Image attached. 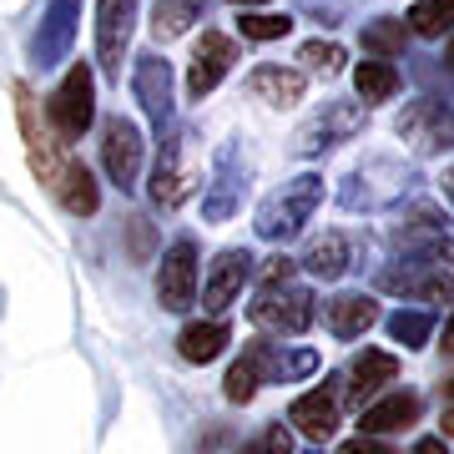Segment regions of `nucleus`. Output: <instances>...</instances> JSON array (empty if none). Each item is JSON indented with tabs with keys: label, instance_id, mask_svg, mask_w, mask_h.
<instances>
[{
	"label": "nucleus",
	"instance_id": "f257e3e1",
	"mask_svg": "<svg viewBox=\"0 0 454 454\" xmlns=\"http://www.w3.org/2000/svg\"><path fill=\"white\" fill-rule=\"evenodd\" d=\"M424 187V172L409 157H394V152H364V162H354L339 177V207L343 212H394L414 202Z\"/></svg>",
	"mask_w": 454,
	"mask_h": 454
},
{
	"label": "nucleus",
	"instance_id": "f03ea898",
	"mask_svg": "<svg viewBox=\"0 0 454 454\" xmlns=\"http://www.w3.org/2000/svg\"><path fill=\"white\" fill-rule=\"evenodd\" d=\"M253 146L243 137H227L217 146V157H212L207 177H202V223H227V217H238L253 192Z\"/></svg>",
	"mask_w": 454,
	"mask_h": 454
},
{
	"label": "nucleus",
	"instance_id": "7ed1b4c3",
	"mask_svg": "<svg viewBox=\"0 0 454 454\" xmlns=\"http://www.w3.org/2000/svg\"><path fill=\"white\" fill-rule=\"evenodd\" d=\"M318 207H324V177H318V172H298L293 182H283L278 192H268L258 202L253 232H258L262 243H293V238L313 223Z\"/></svg>",
	"mask_w": 454,
	"mask_h": 454
},
{
	"label": "nucleus",
	"instance_id": "20e7f679",
	"mask_svg": "<svg viewBox=\"0 0 454 454\" xmlns=\"http://www.w3.org/2000/svg\"><path fill=\"white\" fill-rule=\"evenodd\" d=\"M247 318L268 333H309L313 318H318V303H313V288L309 283H298V278H262L258 298L247 303Z\"/></svg>",
	"mask_w": 454,
	"mask_h": 454
},
{
	"label": "nucleus",
	"instance_id": "39448f33",
	"mask_svg": "<svg viewBox=\"0 0 454 454\" xmlns=\"http://www.w3.org/2000/svg\"><path fill=\"white\" fill-rule=\"evenodd\" d=\"M364 127H369V106H364V101L328 97L313 116H303V127L293 131V157H303V162H313V157H328L333 146L364 137Z\"/></svg>",
	"mask_w": 454,
	"mask_h": 454
},
{
	"label": "nucleus",
	"instance_id": "423d86ee",
	"mask_svg": "<svg viewBox=\"0 0 454 454\" xmlns=\"http://www.w3.org/2000/svg\"><path fill=\"white\" fill-rule=\"evenodd\" d=\"M197 152V131L192 127H172L162 131V152H157V167H152V202L157 207H182L192 187L202 182V167L192 162Z\"/></svg>",
	"mask_w": 454,
	"mask_h": 454
},
{
	"label": "nucleus",
	"instance_id": "0eeeda50",
	"mask_svg": "<svg viewBox=\"0 0 454 454\" xmlns=\"http://www.w3.org/2000/svg\"><path fill=\"white\" fill-rule=\"evenodd\" d=\"M46 121H51V131L61 137V146L82 142L86 131H91V121H97V76H91L86 61H76L61 82H56V91H51V101H46Z\"/></svg>",
	"mask_w": 454,
	"mask_h": 454
},
{
	"label": "nucleus",
	"instance_id": "6e6552de",
	"mask_svg": "<svg viewBox=\"0 0 454 454\" xmlns=\"http://www.w3.org/2000/svg\"><path fill=\"white\" fill-rule=\"evenodd\" d=\"M394 137L419 152V157H439V152H454V106L439 97H419L409 101L404 112L394 116Z\"/></svg>",
	"mask_w": 454,
	"mask_h": 454
},
{
	"label": "nucleus",
	"instance_id": "1a4fd4ad",
	"mask_svg": "<svg viewBox=\"0 0 454 454\" xmlns=\"http://www.w3.org/2000/svg\"><path fill=\"white\" fill-rule=\"evenodd\" d=\"M379 293H394V298H409V303H454V273L394 258L379 268Z\"/></svg>",
	"mask_w": 454,
	"mask_h": 454
},
{
	"label": "nucleus",
	"instance_id": "9d476101",
	"mask_svg": "<svg viewBox=\"0 0 454 454\" xmlns=\"http://www.w3.org/2000/svg\"><path fill=\"white\" fill-rule=\"evenodd\" d=\"M142 131L127 116H106L101 121V167H106V182H116L121 192H137V177H142Z\"/></svg>",
	"mask_w": 454,
	"mask_h": 454
},
{
	"label": "nucleus",
	"instance_id": "9b49d317",
	"mask_svg": "<svg viewBox=\"0 0 454 454\" xmlns=\"http://www.w3.org/2000/svg\"><path fill=\"white\" fill-rule=\"evenodd\" d=\"M131 97H137V106L146 112V121L157 131L172 127V112H177V82H172V66L157 56V51H146V56H137V66H131Z\"/></svg>",
	"mask_w": 454,
	"mask_h": 454
},
{
	"label": "nucleus",
	"instance_id": "f8f14e48",
	"mask_svg": "<svg viewBox=\"0 0 454 454\" xmlns=\"http://www.w3.org/2000/svg\"><path fill=\"white\" fill-rule=\"evenodd\" d=\"M16 116H20V137H26V157H31V172L41 177V187H61L66 177V162L71 157H61V142L51 137L46 127H41V116H35V97L26 91V86H16Z\"/></svg>",
	"mask_w": 454,
	"mask_h": 454
},
{
	"label": "nucleus",
	"instance_id": "ddd939ff",
	"mask_svg": "<svg viewBox=\"0 0 454 454\" xmlns=\"http://www.w3.org/2000/svg\"><path fill=\"white\" fill-rule=\"evenodd\" d=\"M131 26H137V0H97V66L106 82H121Z\"/></svg>",
	"mask_w": 454,
	"mask_h": 454
},
{
	"label": "nucleus",
	"instance_id": "4468645a",
	"mask_svg": "<svg viewBox=\"0 0 454 454\" xmlns=\"http://www.w3.org/2000/svg\"><path fill=\"white\" fill-rule=\"evenodd\" d=\"M157 303L167 313H187L197 303V243L177 238L157 262Z\"/></svg>",
	"mask_w": 454,
	"mask_h": 454
},
{
	"label": "nucleus",
	"instance_id": "2eb2a0df",
	"mask_svg": "<svg viewBox=\"0 0 454 454\" xmlns=\"http://www.w3.org/2000/svg\"><path fill=\"white\" fill-rule=\"evenodd\" d=\"M82 31V0H51L46 16H41V31L31 41V61L41 71H56V66L71 56V41Z\"/></svg>",
	"mask_w": 454,
	"mask_h": 454
},
{
	"label": "nucleus",
	"instance_id": "dca6fc26",
	"mask_svg": "<svg viewBox=\"0 0 454 454\" xmlns=\"http://www.w3.org/2000/svg\"><path fill=\"white\" fill-rule=\"evenodd\" d=\"M339 399H343V379L333 373L328 384H318V389L293 399L288 424H298V434L309 439V444H324V439H333V429H339Z\"/></svg>",
	"mask_w": 454,
	"mask_h": 454
},
{
	"label": "nucleus",
	"instance_id": "f3484780",
	"mask_svg": "<svg viewBox=\"0 0 454 454\" xmlns=\"http://www.w3.org/2000/svg\"><path fill=\"white\" fill-rule=\"evenodd\" d=\"M232 61H238V41L223 31H202V41L192 46V66H187V97L192 101L212 97L223 86V76L232 71Z\"/></svg>",
	"mask_w": 454,
	"mask_h": 454
},
{
	"label": "nucleus",
	"instance_id": "a211bd4d",
	"mask_svg": "<svg viewBox=\"0 0 454 454\" xmlns=\"http://www.w3.org/2000/svg\"><path fill=\"white\" fill-rule=\"evenodd\" d=\"M253 253L247 247H223L217 258H212V268H207V283H202V309L217 318L223 309H232L238 303V293H243V283L253 278Z\"/></svg>",
	"mask_w": 454,
	"mask_h": 454
},
{
	"label": "nucleus",
	"instance_id": "6ab92c4d",
	"mask_svg": "<svg viewBox=\"0 0 454 454\" xmlns=\"http://www.w3.org/2000/svg\"><path fill=\"white\" fill-rule=\"evenodd\" d=\"M354 253H358V243L348 238V232H339V227H333V232H324V238H313V243L303 247L298 268H303L309 278H318V283H339V278L358 262Z\"/></svg>",
	"mask_w": 454,
	"mask_h": 454
},
{
	"label": "nucleus",
	"instance_id": "aec40b11",
	"mask_svg": "<svg viewBox=\"0 0 454 454\" xmlns=\"http://www.w3.org/2000/svg\"><path fill=\"white\" fill-rule=\"evenodd\" d=\"M247 91L283 112V106H298V101H303V91H309V71H298V66H278V61L253 66V71H247Z\"/></svg>",
	"mask_w": 454,
	"mask_h": 454
},
{
	"label": "nucleus",
	"instance_id": "412c9836",
	"mask_svg": "<svg viewBox=\"0 0 454 454\" xmlns=\"http://www.w3.org/2000/svg\"><path fill=\"white\" fill-rule=\"evenodd\" d=\"M379 318H384V313L373 303V293H339V298L324 303V328L333 339H364Z\"/></svg>",
	"mask_w": 454,
	"mask_h": 454
},
{
	"label": "nucleus",
	"instance_id": "4be33fe9",
	"mask_svg": "<svg viewBox=\"0 0 454 454\" xmlns=\"http://www.w3.org/2000/svg\"><path fill=\"white\" fill-rule=\"evenodd\" d=\"M419 394H409V389H394L384 394V399H373L369 409H364V419H358V434H373V439H384V434H399V429H409V424L419 419Z\"/></svg>",
	"mask_w": 454,
	"mask_h": 454
},
{
	"label": "nucleus",
	"instance_id": "5701e85b",
	"mask_svg": "<svg viewBox=\"0 0 454 454\" xmlns=\"http://www.w3.org/2000/svg\"><path fill=\"white\" fill-rule=\"evenodd\" d=\"M348 379H354V384L343 389L348 404H364V399H373L379 389H389L394 379H399V358L384 354V348H364V354L348 364Z\"/></svg>",
	"mask_w": 454,
	"mask_h": 454
},
{
	"label": "nucleus",
	"instance_id": "b1692460",
	"mask_svg": "<svg viewBox=\"0 0 454 454\" xmlns=\"http://www.w3.org/2000/svg\"><path fill=\"white\" fill-rule=\"evenodd\" d=\"M232 343V328L223 318H197L177 333V354L187 364H212V358H223V348Z\"/></svg>",
	"mask_w": 454,
	"mask_h": 454
},
{
	"label": "nucleus",
	"instance_id": "393cba45",
	"mask_svg": "<svg viewBox=\"0 0 454 454\" xmlns=\"http://www.w3.org/2000/svg\"><path fill=\"white\" fill-rule=\"evenodd\" d=\"M56 197H61V207L71 212V217H91V212L101 207V187H97V177H91V167L66 162V177H61V187H56Z\"/></svg>",
	"mask_w": 454,
	"mask_h": 454
},
{
	"label": "nucleus",
	"instance_id": "a878e982",
	"mask_svg": "<svg viewBox=\"0 0 454 454\" xmlns=\"http://www.w3.org/2000/svg\"><path fill=\"white\" fill-rule=\"evenodd\" d=\"M354 86H358V101L364 106H373V101H394L399 97V86H404V76H399V66L394 61H358L354 66Z\"/></svg>",
	"mask_w": 454,
	"mask_h": 454
},
{
	"label": "nucleus",
	"instance_id": "bb28decb",
	"mask_svg": "<svg viewBox=\"0 0 454 454\" xmlns=\"http://www.w3.org/2000/svg\"><path fill=\"white\" fill-rule=\"evenodd\" d=\"M202 11H207V0H157L152 5V35L157 41H177V35H187L202 20Z\"/></svg>",
	"mask_w": 454,
	"mask_h": 454
},
{
	"label": "nucleus",
	"instance_id": "cd10ccee",
	"mask_svg": "<svg viewBox=\"0 0 454 454\" xmlns=\"http://www.w3.org/2000/svg\"><path fill=\"white\" fill-rule=\"evenodd\" d=\"M358 46L369 51V56H379V61H394V56H404V46H409L404 16H373L369 26H364V35H358Z\"/></svg>",
	"mask_w": 454,
	"mask_h": 454
},
{
	"label": "nucleus",
	"instance_id": "c85d7f7f",
	"mask_svg": "<svg viewBox=\"0 0 454 454\" xmlns=\"http://www.w3.org/2000/svg\"><path fill=\"white\" fill-rule=\"evenodd\" d=\"M404 26H409V35H419V41L454 35V0H414Z\"/></svg>",
	"mask_w": 454,
	"mask_h": 454
},
{
	"label": "nucleus",
	"instance_id": "c756f323",
	"mask_svg": "<svg viewBox=\"0 0 454 454\" xmlns=\"http://www.w3.org/2000/svg\"><path fill=\"white\" fill-rule=\"evenodd\" d=\"M384 328H389L394 343H404V348H424V343L434 339V313L424 309H399L384 318Z\"/></svg>",
	"mask_w": 454,
	"mask_h": 454
},
{
	"label": "nucleus",
	"instance_id": "7c9ffc66",
	"mask_svg": "<svg viewBox=\"0 0 454 454\" xmlns=\"http://www.w3.org/2000/svg\"><path fill=\"white\" fill-rule=\"evenodd\" d=\"M298 61H303V71H318V76H339L343 61H348V51H343L339 41H303V46H298Z\"/></svg>",
	"mask_w": 454,
	"mask_h": 454
},
{
	"label": "nucleus",
	"instance_id": "2f4dec72",
	"mask_svg": "<svg viewBox=\"0 0 454 454\" xmlns=\"http://www.w3.org/2000/svg\"><path fill=\"white\" fill-rule=\"evenodd\" d=\"M258 384H262V379H258V358H253V348H243V358L227 369L223 389H227V399H232V404H247V399L258 394Z\"/></svg>",
	"mask_w": 454,
	"mask_h": 454
},
{
	"label": "nucleus",
	"instance_id": "473e14b6",
	"mask_svg": "<svg viewBox=\"0 0 454 454\" xmlns=\"http://www.w3.org/2000/svg\"><path fill=\"white\" fill-rule=\"evenodd\" d=\"M238 26H243V41H283V35L293 31V20L273 16V11H253V16H243Z\"/></svg>",
	"mask_w": 454,
	"mask_h": 454
},
{
	"label": "nucleus",
	"instance_id": "72a5a7b5",
	"mask_svg": "<svg viewBox=\"0 0 454 454\" xmlns=\"http://www.w3.org/2000/svg\"><path fill=\"white\" fill-rule=\"evenodd\" d=\"M232 454H293V434L283 424H268L262 434H253L243 450H232Z\"/></svg>",
	"mask_w": 454,
	"mask_h": 454
},
{
	"label": "nucleus",
	"instance_id": "f704fd0d",
	"mask_svg": "<svg viewBox=\"0 0 454 454\" xmlns=\"http://www.w3.org/2000/svg\"><path fill=\"white\" fill-rule=\"evenodd\" d=\"M298 16L318 20V26H343L348 20V0H298Z\"/></svg>",
	"mask_w": 454,
	"mask_h": 454
},
{
	"label": "nucleus",
	"instance_id": "c9c22d12",
	"mask_svg": "<svg viewBox=\"0 0 454 454\" xmlns=\"http://www.w3.org/2000/svg\"><path fill=\"white\" fill-rule=\"evenodd\" d=\"M127 223H131V258L146 262L152 258V223L146 217H127Z\"/></svg>",
	"mask_w": 454,
	"mask_h": 454
},
{
	"label": "nucleus",
	"instance_id": "e433bc0d",
	"mask_svg": "<svg viewBox=\"0 0 454 454\" xmlns=\"http://www.w3.org/2000/svg\"><path fill=\"white\" fill-rule=\"evenodd\" d=\"M339 454H394L384 439H373V434H358V439H348V444H339Z\"/></svg>",
	"mask_w": 454,
	"mask_h": 454
},
{
	"label": "nucleus",
	"instance_id": "4c0bfd02",
	"mask_svg": "<svg viewBox=\"0 0 454 454\" xmlns=\"http://www.w3.org/2000/svg\"><path fill=\"white\" fill-rule=\"evenodd\" d=\"M409 454H450V450H444V439L439 434H424V439H414V450Z\"/></svg>",
	"mask_w": 454,
	"mask_h": 454
},
{
	"label": "nucleus",
	"instance_id": "58836bf2",
	"mask_svg": "<svg viewBox=\"0 0 454 454\" xmlns=\"http://www.w3.org/2000/svg\"><path fill=\"white\" fill-rule=\"evenodd\" d=\"M439 439H454V404L439 414Z\"/></svg>",
	"mask_w": 454,
	"mask_h": 454
},
{
	"label": "nucleus",
	"instance_id": "ea45409f",
	"mask_svg": "<svg viewBox=\"0 0 454 454\" xmlns=\"http://www.w3.org/2000/svg\"><path fill=\"white\" fill-rule=\"evenodd\" d=\"M444 354H454V313H450V324H444V343H439Z\"/></svg>",
	"mask_w": 454,
	"mask_h": 454
},
{
	"label": "nucleus",
	"instance_id": "a19ab883",
	"mask_svg": "<svg viewBox=\"0 0 454 454\" xmlns=\"http://www.w3.org/2000/svg\"><path fill=\"white\" fill-rule=\"evenodd\" d=\"M439 187H444V197H450V202H454V167H450V172H444V177H439Z\"/></svg>",
	"mask_w": 454,
	"mask_h": 454
},
{
	"label": "nucleus",
	"instance_id": "79ce46f5",
	"mask_svg": "<svg viewBox=\"0 0 454 454\" xmlns=\"http://www.w3.org/2000/svg\"><path fill=\"white\" fill-rule=\"evenodd\" d=\"M444 66L454 71V35H450V46H444Z\"/></svg>",
	"mask_w": 454,
	"mask_h": 454
},
{
	"label": "nucleus",
	"instance_id": "37998d69",
	"mask_svg": "<svg viewBox=\"0 0 454 454\" xmlns=\"http://www.w3.org/2000/svg\"><path fill=\"white\" fill-rule=\"evenodd\" d=\"M444 394H450V404H454V379H444Z\"/></svg>",
	"mask_w": 454,
	"mask_h": 454
},
{
	"label": "nucleus",
	"instance_id": "c03bdc74",
	"mask_svg": "<svg viewBox=\"0 0 454 454\" xmlns=\"http://www.w3.org/2000/svg\"><path fill=\"white\" fill-rule=\"evenodd\" d=\"M227 5H262V0H227Z\"/></svg>",
	"mask_w": 454,
	"mask_h": 454
}]
</instances>
